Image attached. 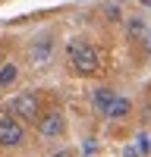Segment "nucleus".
Returning <instances> with one entry per match:
<instances>
[{"label": "nucleus", "mask_w": 151, "mask_h": 157, "mask_svg": "<svg viewBox=\"0 0 151 157\" xmlns=\"http://www.w3.org/2000/svg\"><path fill=\"white\" fill-rule=\"evenodd\" d=\"M66 57H69V66L79 75L98 72V54H95V47L88 41H82V38H72V41L66 44Z\"/></svg>", "instance_id": "1"}, {"label": "nucleus", "mask_w": 151, "mask_h": 157, "mask_svg": "<svg viewBox=\"0 0 151 157\" xmlns=\"http://www.w3.org/2000/svg\"><path fill=\"white\" fill-rule=\"evenodd\" d=\"M25 138V126L16 116H0V145L3 148H16Z\"/></svg>", "instance_id": "2"}, {"label": "nucleus", "mask_w": 151, "mask_h": 157, "mask_svg": "<svg viewBox=\"0 0 151 157\" xmlns=\"http://www.w3.org/2000/svg\"><path fill=\"white\" fill-rule=\"evenodd\" d=\"M13 110H16V116H22L25 123L41 120V101H38V94H32V91L19 94V98H16V104H13Z\"/></svg>", "instance_id": "3"}, {"label": "nucleus", "mask_w": 151, "mask_h": 157, "mask_svg": "<svg viewBox=\"0 0 151 157\" xmlns=\"http://www.w3.org/2000/svg\"><path fill=\"white\" fill-rule=\"evenodd\" d=\"M63 129H66V120H63V113L50 110V113H44V116H41V135H44V138H57V135H63Z\"/></svg>", "instance_id": "4"}, {"label": "nucleus", "mask_w": 151, "mask_h": 157, "mask_svg": "<svg viewBox=\"0 0 151 157\" xmlns=\"http://www.w3.org/2000/svg\"><path fill=\"white\" fill-rule=\"evenodd\" d=\"M113 101H117V91H110V88H98L95 91V110L101 116H107V110H110Z\"/></svg>", "instance_id": "5"}, {"label": "nucleus", "mask_w": 151, "mask_h": 157, "mask_svg": "<svg viewBox=\"0 0 151 157\" xmlns=\"http://www.w3.org/2000/svg\"><path fill=\"white\" fill-rule=\"evenodd\" d=\"M129 110H132V104L126 101V98H117V101L110 104L107 116H110V120H126V116H129Z\"/></svg>", "instance_id": "6"}, {"label": "nucleus", "mask_w": 151, "mask_h": 157, "mask_svg": "<svg viewBox=\"0 0 151 157\" xmlns=\"http://www.w3.org/2000/svg\"><path fill=\"white\" fill-rule=\"evenodd\" d=\"M16 75H19L16 63H6V66H0V88H10L13 82H16Z\"/></svg>", "instance_id": "7"}, {"label": "nucleus", "mask_w": 151, "mask_h": 157, "mask_svg": "<svg viewBox=\"0 0 151 157\" xmlns=\"http://www.w3.org/2000/svg\"><path fill=\"white\" fill-rule=\"evenodd\" d=\"M47 54H50V41H47V38H41V41H38V50H35V60H38V63H44Z\"/></svg>", "instance_id": "8"}, {"label": "nucleus", "mask_w": 151, "mask_h": 157, "mask_svg": "<svg viewBox=\"0 0 151 157\" xmlns=\"http://www.w3.org/2000/svg\"><path fill=\"white\" fill-rule=\"evenodd\" d=\"M54 157H76V154H72V151H57Z\"/></svg>", "instance_id": "9"}, {"label": "nucleus", "mask_w": 151, "mask_h": 157, "mask_svg": "<svg viewBox=\"0 0 151 157\" xmlns=\"http://www.w3.org/2000/svg\"><path fill=\"white\" fill-rule=\"evenodd\" d=\"M142 3H151V0H142Z\"/></svg>", "instance_id": "10"}]
</instances>
